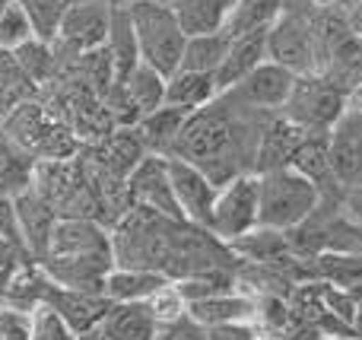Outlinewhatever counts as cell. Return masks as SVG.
Segmentation results:
<instances>
[{"label":"cell","instance_id":"obj_3","mask_svg":"<svg viewBox=\"0 0 362 340\" xmlns=\"http://www.w3.org/2000/svg\"><path fill=\"white\" fill-rule=\"evenodd\" d=\"M127 13L137 35L140 61L156 67L163 76H172L181 67L187 35L169 0H127Z\"/></svg>","mask_w":362,"mask_h":340},{"label":"cell","instance_id":"obj_22","mask_svg":"<svg viewBox=\"0 0 362 340\" xmlns=\"http://www.w3.org/2000/svg\"><path fill=\"white\" fill-rule=\"evenodd\" d=\"M187 315H191L197 324H204V328H213V324L245 322V318H251L255 315V303L238 290H226V293H216V296L187 303Z\"/></svg>","mask_w":362,"mask_h":340},{"label":"cell","instance_id":"obj_39","mask_svg":"<svg viewBox=\"0 0 362 340\" xmlns=\"http://www.w3.org/2000/svg\"><path fill=\"white\" fill-rule=\"evenodd\" d=\"M0 340H32V315L19 309H0Z\"/></svg>","mask_w":362,"mask_h":340},{"label":"cell","instance_id":"obj_30","mask_svg":"<svg viewBox=\"0 0 362 340\" xmlns=\"http://www.w3.org/2000/svg\"><path fill=\"white\" fill-rule=\"evenodd\" d=\"M16 64L23 67V74L29 76L35 86H45V83L54 80V74L61 70V57H57L54 42H45V38H29L25 45H19L13 51Z\"/></svg>","mask_w":362,"mask_h":340},{"label":"cell","instance_id":"obj_47","mask_svg":"<svg viewBox=\"0 0 362 340\" xmlns=\"http://www.w3.org/2000/svg\"><path fill=\"white\" fill-rule=\"evenodd\" d=\"M356 45H359V51H362V32H356Z\"/></svg>","mask_w":362,"mask_h":340},{"label":"cell","instance_id":"obj_29","mask_svg":"<svg viewBox=\"0 0 362 340\" xmlns=\"http://www.w3.org/2000/svg\"><path fill=\"white\" fill-rule=\"evenodd\" d=\"M121 83H124L127 95H131L134 105H137L140 118L156 112L159 105H165V83H169V76H163L156 67H150V64L140 61Z\"/></svg>","mask_w":362,"mask_h":340},{"label":"cell","instance_id":"obj_46","mask_svg":"<svg viewBox=\"0 0 362 340\" xmlns=\"http://www.w3.org/2000/svg\"><path fill=\"white\" fill-rule=\"evenodd\" d=\"M340 4H344L346 10H350V6H353V4H359V0H340Z\"/></svg>","mask_w":362,"mask_h":340},{"label":"cell","instance_id":"obj_23","mask_svg":"<svg viewBox=\"0 0 362 340\" xmlns=\"http://www.w3.org/2000/svg\"><path fill=\"white\" fill-rule=\"evenodd\" d=\"M165 274L146 271V267H118L115 264L105 277V296L112 303H140L150 299L159 286L165 283Z\"/></svg>","mask_w":362,"mask_h":340},{"label":"cell","instance_id":"obj_11","mask_svg":"<svg viewBox=\"0 0 362 340\" xmlns=\"http://www.w3.org/2000/svg\"><path fill=\"white\" fill-rule=\"evenodd\" d=\"M327 163L340 191L350 194L362 182V112H346L327 134Z\"/></svg>","mask_w":362,"mask_h":340},{"label":"cell","instance_id":"obj_24","mask_svg":"<svg viewBox=\"0 0 362 340\" xmlns=\"http://www.w3.org/2000/svg\"><path fill=\"white\" fill-rule=\"evenodd\" d=\"M327 134L331 131H305V137H302V143L296 146L289 165H293L296 172H302L305 178H312L321 191L325 188L340 191L337 182H334V175H331V163H327Z\"/></svg>","mask_w":362,"mask_h":340},{"label":"cell","instance_id":"obj_17","mask_svg":"<svg viewBox=\"0 0 362 340\" xmlns=\"http://www.w3.org/2000/svg\"><path fill=\"white\" fill-rule=\"evenodd\" d=\"M13 204H16V216H19V229H23L25 248L42 258V254L48 252V239H51V233H54L61 213L54 210V204H48L32 188L16 191V194H13Z\"/></svg>","mask_w":362,"mask_h":340},{"label":"cell","instance_id":"obj_21","mask_svg":"<svg viewBox=\"0 0 362 340\" xmlns=\"http://www.w3.org/2000/svg\"><path fill=\"white\" fill-rule=\"evenodd\" d=\"M219 95L216 76L213 74H197V70H175L165 83V105H175L181 112H197V108L210 105Z\"/></svg>","mask_w":362,"mask_h":340},{"label":"cell","instance_id":"obj_32","mask_svg":"<svg viewBox=\"0 0 362 340\" xmlns=\"http://www.w3.org/2000/svg\"><path fill=\"white\" fill-rule=\"evenodd\" d=\"M286 0H235L229 19H226V35H242L251 29H267L276 16L283 13Z\"/></svg>","mask_w":362,"mask_h":340},{"label":"cell","instance_id":"obj_35","mask_svg":"<svg viewBox=\"0 0 362 340\" xmlns=\"http://www.w3.org/2000/svg\"><path fill=\"white\" fill-rule=\"evenodd\" d=\"M29 38H35L32 19L25 16V10L19 6V0H6L4 13H0V48L16 51L19 45H25Z\"/></svg>","mask_w":362,"mask_h":340},{"label":"cell","instance_id":"obj_25","mask_svg":"<svg viewBox=\"0 0 362 340\" xmlns=\"http://www.w3.org/2000/svg\"><path fill=\"white\" fill-rule=\"evenodd\" d=\"M108 54L115 61V74H118V83L131 74L140 64V51H137V35H134L131 25V13H127V4H115L112 6V29H108V42H105Z\"/></svg>","mask_w":362,"mask_h":340},{"label":"cell","instance_id":"obj_37","mask_svg":"<svg viewBox=\"0 0 362 340\" xmlns=\"http://www.w3.org/2000/svg\"><path fill=\"white\" fill-rule=\"evenodd\" d=\"M32 340H76V334L51 305L38 303L35 315H32Z\"/></svg>","mask_w":362,"mask_h":340},{"label":"cell","instance_id":"obj_1","mask_svg":"<svg viewBox=\"0 0 362 340\" xmlns=\"http://www.w3.org/2000/svg\"><path fill=\"white\" fill-rule=\"evenodd\" d=\"M169 156L194 163L216 184H226L238 172H245L242 159H238L242 156V127L223 95L187 115Z\"/></svg>","mask_w":362,"mask_h":340},{"label":"cell","instance_id":"obj_9","mask_svg":"<svg viewBox=\"0 0 362 340\" xmlns=\"http://www.w3.org/2000/svg\"><path fill=\"white\" fill-rule=\"evenodd\" d=\"M127 197H131V207L140 204V207H150V210H156V213L169 216V220L187 223L178 201H175V191H172L169 163H165V156H159V153H146L137 169L127 175Z\"/></svg>","mask_w":362,"mask_h":340},{"label":"cell","instance_id":"obj_10","mask_svg":"<svg viewBox=\"0 0 362 340\" xmlns=\"http://www.w3.org/2000/svg\"><path fill=\"white\" fill-rule=\"evenodd\" d=\"M165 163H169L172 191H175V201H178L181 213H185V220L200 229H210V216H213V204H216L219 184L213 182L204 169L187 163V159L165 156Z\"/></svg>","mask_w":362,"mask_h":340},{"label":"cell","instance_id":"obj_38","mask_svg":"<svg viewBox=\"0 0 362 340\" xmlns=\"http://www.w3.org/2000/svg\"><path fill=\"white\" fill-rule=\"evenodd\" d=\"M0 239H6V242H13V245H19L23 252H29V248H25V239H23V229H19L13 194H0Z\"/></svg>","mask_w":362,"mask_h":340},{"label":"cell","instance_id":"obj_43","mask_svg":"<svg viewBox=\"0 0 362 340\" xmlns=\"http://www.w3.org/2000/svg\"><path fill=\"white\" fill-rule=\"evenodd\" d=\"M350 23H353V29L356 32H362V0L350 6Z\"/></svg>","mask_w":362,"mask_h":340},{"label":"cell","instance_id":"obj_6","mask_svg":"<svg viewBox=\"0 0 362 340\" xmlns=\"http://www.w3.org/2000/svg\"><path fill=\"white\" fill-rule=\"evenodd\" d=\"M267 57L283 64V67H289L293 74H318V57H315V38H312L308 13L283 6V13L267 29Z\"/></svg>","mask_w":362,"mask_h":340},{"label":"cell","instance_id":"obj_33","mask_svg":"<svg viewBox=\"0 0 362 340\" xmlns=\"http://www.w3.org/2000/svg\"><path fill=\"white\" fill-rule=\"evenodd\" d=\"M35 93H38V86L23 74V67H19L16 57H13V51L0 48V115H6L10 108L35 99Z\"/></svg>","mask_w":362,"mask_h":340},{"label":"cell","instance_id":"obj_14","mask_svg":"<svg viewBox=\"0 0 362 340\" xmlns=\"http://www.w3.org/2000/svg\"><path fill=\"white\" fill-rule=\"evenodd\" d=\"M38 303L51 305V309H54L57 315L67 322V328L74 331V334H80V331L93 328V324H99L102 318H105L112 299L102 296V293L64 290V286L51 283V280L45 277V290H42V296H38Z\"/></svg>","mask_w":362,"mask_h":340},{"label":"cell","instance_id":"obj_16","mask_svg":"<svg viewBox=\"0 0 362 340\" xmlns=\"http://www.w3.org/2000/svg\"><path fill=\"white\" fill-rule=\"evenodd\" d=\"M267 29H251V32H242V35L229 38V48H226L223 64H219V70L213 74L216 76L219 93L232 89L238 80H245L257 64L267 61Z\"/></svg>","mask_w":362,"mask_h":340},{"label":"cell","instance_id":"obj_19","mask_svg":"<svg viewBox=\"0 0 362 340\" xmlns=\"http://www.w3.org/2000/svg\"><path fill=\"white\" fill-rule=\"evenodd\" d=\"M99 324L112 340H156L159 334V322L150 312L146 299H140V303H112Z\"/></svg>","mask_w":362,"mask_h":340},{"label":"cell","instance_id":"obj_34","mask_svg":"<svg viewBox=\"0 0 362 340\" xmlns=\"http://www.w3.org/2000/svg\"><path fill=\"white\" fill-rule=\"evenodd\" d=\"M67 4L70 0H19L25 16L32 19L35 38H45V42H54L57 38V29H61V19H64Z\"/></svg>","mask_w":362,"mask_h":340},{"label":"cell","instance_id":"obj_31","mask_svg":"<svg viewBox=\"0 0 362 340\" xmlns=\"http://www.w3.org/2000/svg\"><path fill=\"white\" fill-rule=\"evenodd\" d=\"M229 48L226 32H210V35H187L185 54H181L178 70H197V74H216L219 64Z\"/></svg>","mask_w":362,"mask_h":340},{"label":"cell","instance_id":"obj_20","mask_svg":"<svg viewBox=\"0 0 362 340\" xmlns=\"http://www.w3.org/2000/svg\"><path fill=\"white\" fill-rule=\"evenodd\" d=\"M185 35H210L223 32L235 0H169Z\"/></svg>","mask_w":362,"mask_h":340},{"label":"cell","instance_id":"obj_5","mask_svg":"<svg viewBox=\"0 0 362 340\" xmlns=\"http://www.w3.org/2000/svg\"><path fill=\"white\" fill-rule=\"evenodd\" d=\"M257 226V172H238L219 184L210 216V233L219 242H232Z\"/></svg>","mask_w":362,"mask_h":340},{"label":"cell","instance_id":"obj_42","mask_svg":"<svg viewBox=\"0 0 362 340\" xmlns=\"http://www.w3.org/2000/svg\"><path fill=\"white\" fill-rule=\"evenodd\" d=\"M76 340H112V337L102 331V324H93V328L80 331V334H76Z\"/></svg>","mask_w":362,"mask_h":340},{"label":"cell","instance_id":"obj_7","mask_svg":"<svg viewBox=\"0 0 362 340\" xmlns=\"http://www.w3.org/2000/svg\"><path fill=\"white\" fill-rule=\"evenodd\" d=\"M108 29H112V6L102 0H70L64 10L57 38L64 51L70 54H86L108 42Z\"/></svg>","mask_w":362,"mask_h":340},{"label":"cell","instance_id":"obj_8","mask_svg":"<svg viewBox=\"0 0 362 340\" xmlns=\"http://www.w3.org/2000/svg\"><path fill=\"white\" fill-rule=\"evenodd\" d=\"M293 83H296L293 70L267 57V61L257 64L245 80H238L235 86L219 95H226L229 102H238V105L257 108V112H276V108L286 105L289 93H293Z\"/></svg>","mask_w":362,"mask_h":340},{"label":"cell","instance_id":"obj_26","mask_svg":"<svg viewBox=\"0 0 362 340\" xmlns=\"http://www.w3.org/2000/svg\"><path fill=\"white\" fill-rule=\"evenodd\" d=\"M185 118H187V112H181L175 105H159L156 112L144 115V118L137 121V131H140V137H144L146 150L159 153V156H169Z\"/></svg>","mask_w":362,"mask_h":340},{"label":"cell","instance_id":"obj_27","mask_svg":"<svg viewBox=\"0 0 362 340\" xmlns=\"http://www.w3.org/2000/svg\"><path fill=\"white\" fill-rule=\"evenodd\" d=\"M229 252L242 254L248 261H257V264H270V261H280L283 254H289V239L280 229H267V226H255L245 235L226 242Z\"/></svg>","mask_w":362,"mask_h":340},{"label":"cell","instance_id":"obj_41","mask_svg":"<svg viewBox=\"0 0 362 340\" xmlns=\"http://www.w3.org/2000/svg\"><path fill=\"white\" fill-rule=\"evenodd\" d=\"M206 340H261V337H257L255 324L245 318V322H226L206 328Z\"/></svg>","mask_w":362,"mask_h":340},{"label":"cell","instance_id":"obj_13","mask_svg":"<svg viewBox=\"0 0 362 340\" xmlns=\"http://www.w3.org/2000/svg\"><path fill=\"white\" fill-rule=\"evenodd\" d=\"M80 153L93 165H99L102 172H108V175L124 178V182H127V175L137 169L140 159H144L150 150H146V143H144V137H140L137 124H131V127H115L105 140L89 143L86 150H80Z\"/></svg>","mask_w":362,"mask_h":340},{"label":"cell","instance_id":"obj_15","mask_svg":"<svg viewBox=\"0 0 362 340\" xmlns=\"http://www.w3.org/2000/svg\"><path fill=\"white\" fill-rule=\"evenodd\" d=\"M312 23V38H315V57H318V74L334 61L340 48L353 42L356 29L350 23V10L344 4H331V6H315V13H308Z\"/></svg>","mask_w":362,"mask_h":340},{"label":"cell","instance_id":"obj_18","mask_svg":"<svg viewBox=\"0 0 362 340\" xmlns=\"http://www.w3.org/2000/svg\"><path fill=\"white\" fill-rule=\"evenodd\" d=\"M305 137V127H299L296 121H289L286 115L274 118L261 134H257L255 146V172H270V169H286L293 159L296 146Z\"/></svg>","mask_w":362,"mask_h":340},{"label":"cell","instance_id":"obj_44","mask_svg":"<svg viewBox=\"0 0 362 340\" xmlns=\"http://www.w3.org/2000/svg\"><path fill=\"white\" fill-rule=\"evenodd\" d=\"M350 201H353V204H356V207H362V182H359V184H356V188H353V191H350Z\"/></svg>","mask_w":362,"mask_h":340},{"label":"cell","instance_id":"obj_40","mask_svg":"<svg viewBox=\"0 0 362 340\" xmlns=\"http://www.w3.org/2000/svg\"><path fill=\"white\" fill-rule=\"evenodd\" d=\"M156 340H206V328L194 322L191 315H185V318H178V322H172V324H163Z\"/></svg>","mask_w":362,"mask_h":340},{"label":"cell","instance_id":"obj_36","mask_svg":"<svg viewBox=\"0 0 362 340\" xmlns=\"http://www.w3.org/2000/svg\"><path fill=\"white\" fill-rule=\"evenodd\" d=\"M146 305H150V312L156 315L159 328H163V324L178 322V318L187 315V303H185V296L178 293L175 280H165V283L159 286V290L153 293L150 299H146Z\"/></svg>","mask_w":362,"mask_h":340},{"label":"cell","instance_id":"obj_4","mask_svg":"<svg viewBox=\"0 0 362 340\" xmlns=\"http://www.w3.org/2000/svg\"><path fill=\"white\" fill-rule=\"evenodd\" d=\"M346 89H340L325 74H296L293 93L280 108L289 121L305 131H331L346 115Z\"/></svg>","mask_w":362,"mask_h":340},{"label":"cell","instance_id":"obj_48","mask_svg":"<svg viewBox=\"0 0 362 340\" xmlns=\"http://www.w3.org/2000/svg\"><path fill=\"white\" fill-rule=\"evenodd\" d=\"M4 6H6V0H0V13H4Z\"/></svg>","mask_w":362,"mask_h":340},{"label":"cell","instance_id":"obj_28","mask_svg":"<svg viewBox=\"0 0 362 340\" xmlns=\"http://www.w3.org/2000/svg\"><path fill=\"white\" fill-rule=\"evenodd\" d=\"M315 277L327 280L337 290H359L362 293V254H346V252H318L312 258Z\"/></svg>","mask_w":362,"mask_h":340},{"label":"cell","instance_id":"obj_12","mask_svg":"<svg viewBox=\"0 0 362 340\" xmlns=\"http://www.w3.org/2000/svg\"><path fill=\"white\" fill-rule=\"evenodd\" d=\"M76 254H112V233H105L99 220L61 216L42 258H76Z\"/></svg>","mask_w":362,"mask_h":340},{"label":"cell","instance_id":"obj_45","mask_svg":"<svg viewBox=\"0 0 362 340\" xmlns=\"http://www.w3.org/2000/svg\"><path fill=\"white\" fill-rule=\"evenodd\" d=\"M312 6H331V4H340V0H308Z\"/></svg>","mask_w":362,"mask_h":340},{"label":"cell","instance_id":"obj_2","mask_svg":"<svg viewBox=\"0 0 362 340\" xmlns=\"http://www.w3.org/2000/svg\"><path fill=\"white\" fill-rule=\"evenodd\" d=\"M318 204L321 188L293 165L257 175V226L280 229V233L299 229L315 216Z\"/></svg>","mask_w":362,"mask_h":340}]
</instances>
